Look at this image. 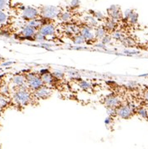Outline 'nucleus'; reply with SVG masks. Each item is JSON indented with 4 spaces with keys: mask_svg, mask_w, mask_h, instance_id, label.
I'll list each match as a JSON object with an SVG mask.
<instances>
[{
    "mask_svg": "<svg viewBox=\"0 0 148 149\" xmlns=\"http://www.w3.org/2000/svg\"><path fill=\"white\" fill-rule=\"evenodd\" d=\"M104 105L107 107V108H113L116 109L119 106L121 105V102L120 98L118 96H116L114 94H110L107 95L105 99H104Z\"/></svg>",
    "mask_w": 148,
    "mask_h": 149,
    "instance_id": "nucleus-8",
    "label": "nucleus"
},
{
    "mask_svg": "<svg viewBox=\"0 0 148 149\" xmlns=\"http://www.w3.org/2000/svg\"><path fill=\"white\" fill-rule=\"evenodd\" d=\"M112 37L115 39V40H123L124 35L121 34V32H114L112 34Z\"/></svg>",
    "mask_w": 148,
    "mask_h": 149,
    "instance_id": "nucleus-20",
    "label": "nucleus"
},
{
    "mask_svg": "<svg viewBox=\"0 0 148 149\" xmlns=\"http://www.w3.org/2000/svg\"><path fill=\"white\" fill-rule=\"evenodd\" d=\"M10 102H11V99L8 96V95L0 93V109L1 110L7 108L9 106Z\"/></svg>",
    "mask_w": 148,
    "mask_h": 149,
    "instance_id": "nucleus-13",
    "label": "nucleus"
},
{
    "mask_svg": "<svg viewBox=\"0 0 148 149\" xmlns=\"http://www.w3.org/2000/svg\"><path fill=\"white\" fill-rule=\"evenodd\" d=\"M11 82H12V85H13L14 89L27 86V84H26V78H25L24 74H19L14 75V77L12 78V80H11Z\"/></svg>",
    "mask_w": 148,
    "mask_h": 149,
    "instance_id": "nucleus-11",
    "label": "nucleus"
},
{
    "mask_svg": "<svg viewBox=\"0 0 148 149\" xmlns=\"http://www.w3.org/2000/svg\"><path fill=\"white\" fill-rule=\"evenodd\" d=\"M52 22L53 20H48L38 29V31L42 35H44L46 38V40L49 37H52L56 34V27Z\"/></svg>",
    "mask_w": 148,
    "mask_h": 149,
    "instance_id": "nucleus-6",
    "label": "nucleus"
},
{
    "mask_svg": "<svg viewBox=\"0 0 148 149\" xmlns=\"http://www.w3.org/2000/svg\"><path fill=\"white\" fill-rule=\"evenodd\" d=\"M144 98H145V100H147L148 102V89L147 91H146L145 93H144Z\"/></svg>",
    "mask_w": 148,
    "mask_h": 149,
    "instance_id": "nucleus-23",
    "label": "nucleus"
},
{
    "mask_svg": "<svg viewBox=\"0 0 148 149\" xmlns=\"http://www.w3.org/2000/svg\"><path fill=\"white\" fill-rule=\"evenodd\" d=\"M39 12L40 16L43 19H50L54 20V19L58 18L59 14H60V8L57 6H52V5H48V6H43L39 8Z\"/></svg>",
    "mask_w": 148,
    "mask_h": 149,
    "instance_id": "nucleus-2",
    "label": "nucleus"
},
{
    "mask_svg": "<svg viewBox=\"0 0 148 149\" xmlns=\"http://www.w3.org/2000/svg\"><path fill=\"white\" fill-rule=\"evenodd\" d=\"M135 112V107L131 104L126 105H121L115 109V113L118 116H120L122 119H129Z\"/></svg>",
    "mask_w": 148,
    "mask_h": 149,
    "instance_id": "nucleus-4",
    "label": "nucleus"
},
{
    "mask_svg": "<svg viewBox=\"0 0 148 149\" xmlns=\"http://www.w3.org/2000/svg\"><path fill=\"white\" fill-rule=\"evenodd\" d=\"M8 19H9V17L7 13H5L3 10H0V26L5 25Z\"/></svg>",
    "mask_w": 148,
    "mask_h": 149,
    "instance_id": "nucleus-16",
    "label": "nucleus"
},
{
    "mask_svg": "<svg viewBox=\"0 0 148 149\" xmlns=\"http://www.w3.org/2000/svg\"><path fill=\"white\" fill-rule=\"evenodd\" d=\"M37 31H38V30H37L36 29H34V28L32 27L31 25L26 24L23 27L20 33L21 35L24 36V37H25V38H32V37H34V34H36Z\"/></svg>",
    "mask_w": 148,
    "mask_h": 149,
    "instance_id": "nucleus-12",
    "label": "nucleus"
},
{
    "mask_svg": "<svg viewBox=\"0 0 148 149\" xmlns=\"http://www.w3.org/2000/svg\"><path fill=\"white\" fill-rule=\"evenodd\" d=\"M137 113L141 116V117H143V118H147L148 117V111L145 107H141V108L138 109L137 110Z\"/></svg>",
    "mask_w": 148,
    "mask_h": 149,
    "instance_id": "nucleus-19",
    "label": "nucleus"
},
{
    "mask_svg": "<svg viewBox=\"0 0 148 149\" xmlns=\"http://www.w3.org/2000/svg\"><path fill=\"white\" fill-rule=\"evenodd\" d=\"M39 99L34 95V91H31L27 86L14 89L12 102L19 107H26L33 104Z\"/></svg>",
    "mask_w": 148,
    "mask_h": 149,
    "instance_id": "nucleus-1",
    "label": "nucleus"
},
{
    "mask_svg": "<svg viewBox=\"0 0 148 149\" xmlns=\"http://www.w3.org/2000/svg\"><path fill=\"white\" fill-rule=\"evenodd\" d=\"M34 93L39 100H47L53 94V89L46 85H43L40 88L34 91Z\"/></svg>",
    "mask_w": 148,
    "mask_h": 149,
    "instance_id": "nucleus-7",
    "label": "nucleus"
},
{
    "mask_svg": "<svg viewBox=\"0 0 148 149\" xmlns=\"http://www.w3.org/2000/svg\"><path fill=\"white\" fill-rule=\"evenodd\" d=\"M2 86H3V85H2V83L0 81V91H1V88H2Z\"/></svg>",
    "mask_w": 148,
    "mask_h": 149,
    "instance_id": "nucleus-24",
    "label": "nucleus"
},
{
    "mask_svg": "<svg viewBox=\"0 0 148 149\" xmlns=\"http://www.w3.org/2000/svg\"><path fill=\"white\" fill-rule=\"evenodd\" d=\"M127 20H129V22H131L132 24H136V23H137V20H138V14H137V13H135V11L132 10V12L131 13V14H130L129 17H128Z\"/></svg>",
    "mask_w": 148,
    "mask_h": 149,
    "instance_id": "nucleus-18",
    "label": "nucleus"
},
{
    "mask_svg": "<svg viewBox=\"0 0 148 149\" xmlns=\"http://www.w3.org/2000/svg\"><path fill=\"white\" fill-rule=\"evenodd\" d=\"M58 19L64 23H68L72 19V13L69 11H65V12L61 11L60 14L58 16Z\"/></svg>",
    "mask_w": 148,
    "mask_h": 149,
    "instance_id": "nucleus-15",
    "label": "nucleus"
},
{
    "mask_svg": "<svg viewBox=\"0 0 148 149\" xmlns=\"http://www.w3.org/2000/svg\"><path fill=\"white\" fill-rule=\"evenodd\" d=\"M106 34H107V31L106 30V29L104 28V26H97V27L95 28V30H94L95 39L101 40Z\"/></svg>",
    "mask_w": 148,
    "mask_h": 149,
    "instance_id": "nucleus-14",
    "label": "nucleus"
},
{
    "mask_svg": "<svg viewBox=\"0 0 148 149\" xmlns=\"http://www.w3.org/2000/svg\"><path fill=\"white\" fill-rule=\"evenodd\" d=\"M72 40L74 41V44H76V45H81V44L85 43V38H84L81 34H74V37L72 38Z\"/></svg>",
    "mask_w": 148,
    "mask_h": 149,
    "instance_id": "nucleus-17",
    "label": "nucleus"
},
{
    "mask_svg": "<svg viewBox=\"0 0 148 149\" xmlns=\"http://www.w3.org/2000/svg\"><path fill=\"white\" fill-rule=\"evenodd\" d=\"M1 111H2V110H1V109H0V112H1Z\"/></svg>",
    "mask_w": 148,
    "mask_h": 149,
    "instance_id": "nucleus-25",
    "label": "nucleus"
},
{
    "mask_svg": "<svg viewBox=\"0 0 148 149\" xmlns=\"http://www.w3.org/2000/svg\"><path fill=\"white\" fill-rule=\"evenodd\" d=\"M80 0H71L70 2V8H78L80 6Z\"/></svg>",
    "mask_w": 148,
    "mask_h": 149,
    "instance_id": "nucleus-21",
    "label": "nucleus"
},
{
    "mask_svg": "<svg viewBox=\"0 0 148 149\" xmlns=\"http://www.w3.org/2000/svg\"><path fill=\"white\" fill-rule=\"evenodd\" d=\"M24 75L26 78L27 86L33 91H36L37 89H39L44 85L40 74H36L34 72H30V73L24 74Z\"/></svg>",
    "mask_w": 148,
    "mask_h": 149,
    "instance_id": "nucleus-3",
    "label": "nucleus"
},
{
    "mask_svg": "<svg viewBox=\"0 0 148 149\" xmlns=\"http://www.w3.org/2000/svg\"><path fill=\"white\" fill-rule=\"evenodd\" d=\"M108 16L110 19L115 21L121 20L123 19V14L121 13V8L118 5H112L107 9Z\"/></svg>",
    "mask_w": 148,
    "mask_h": 149,
    "instance_id": "nucleus-9",
    "label": "nucleus"
},
{
    "mask_svg": "<svg viewBox=\"0 0 148 149\" xmlns=\"http://www.w3.org/2000/svg\"><path fill=\"white\" fill-rule=\"evenodd\" d=\"M7 6V0H0V10H3Z\"/></svg>",
    "mask_w": 148,
    "mask_h": 149,
    "instance_id": "nucleus-22",
    "label": "nucleus"
},
{
    "mask_svg": "<svg viewBox=\"0 0 148 149\" xmlns=\"http://www.w3.org/2000/svg\"><path fill=\"white\" fill-rule=\"evenodd\" d=\"M21 17L26 22L29 20H32L34 19L40 18V12H39V8L32 7V6H26V7L23 8L22 11H21Z\"/></svg>",
    "mask_w": 148,
    "mask_h": 149,
    "instance_id": "nucleus-5",
    "label": "nucleus"
},
{
    "mask_svg": "<svg viewBox=\"0 0 148 149\" xmlns=\"http://www.w3.org/2000/svg\"><path fill=\"white\" fill-rule=\"evenodd\" d=\"M80 34L85 38V41H94V40H96L94 33L92 31V28L89 27L88 25L81 26Z\"/></svg>",
    "mask_w": 148,
    "mask_h": 149,
    "instance_id": "nucleus-10",
    "label": "nucleus"
}]
</instances>
